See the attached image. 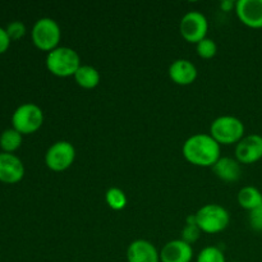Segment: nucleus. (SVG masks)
I'll return each mask as SVG.
<instances>
[{"label": "nucleus", "instance_id": "obj_2", "mask_svg": "<svg viewBox=\"0 0 262 262\" xmlns=\"http://www.w3.org/2000/svg\"><path fill=\"white\" fill-rule=\"evenodd\" d=\"M45 63L51 74L61 78L74 76L82 66L78 53L68 46H59L48 53Z\"/></svg>", "mask_w": 262, "mask_h": 262}, {"label": "nucleus", "instance_id": "obj_21", "mask_svg": "<svg viewBox=\"0 0 262 262\" xmlns=\"http://www.w3.org/2000/svg\"><path fill=\"white\" fill-rule=\"evenodd\" d=\"M196 50H197V54H199L200 58L211 59V58H214L215 55H216L217 46H216V43H215L214 40L206 37V38H204V40L200 41V42L197 43Z\"/></svg>", "mask_w": 262, "mask_h": 262}, {"label": "nucleus", "instance_id": "obj_9", "mask_svg": "<svg viewBox=\"0 0 262 262\" xmlns=\"http://www.w3.org/2000/svg\"><path fill=\"white\" fill-rule=\"evenodd\" d=\"M235 159L241 164H255L262 159V136H245L235 146Z\"/></svg>", "mask_w": 262, "mask_h": 262}, {"label": "nucleus", "instance_id": "obj_8", "mask_svg": "<svg viewBox=\"0 0 262 262\" xmlns=\"http://www.w3.org/2000/svg\"><path fill=\"white\" fill-rule=\"evenodd\" d=\"M76 159V148L68 141H58L48 148L45 164L50 170L64 171L71 168Z\"/></svg>", "mask_w": 262, "mask_h": 262}, {"label": "nucleus", "instance_id": "obj_16", "mask_svg": "<svg viewBox=\"0 0 262 262\" xmlns=\"http://www.w3.org/2000/svg\"><path fill=\"white\" fill-rule=\"evenodd\" d=\"M238 204L242 209L247 210V211H252V210L257 209L262 204V193L258 188L253 186H246L241 188L238 192Z\"/></svg>", "mask_w": 262, "mask_h": 262}, {"label": "nucleus", "instance_id": "obj_23", "mask_svg": "<svg viewBox=\"0 0 262 262\" xmlns=\"http://www.w3.org/2000/svg\"><path fill=\"white\" fill-rule=\"evenodd\" d=\"M201 229L197 224H186V227L182 229V241H184L188 245H192L196 241H199Z\"/></svg>", "mask_w": 262, "mask_h": 262}, {"label": "nucleus", "instance_id": "obj_10", "mask_svg": "<svg viewBox=\"0 0 262 262\" xmlns=\"http://www.w3.org/2000/svg\"><path fill=\"white\" fill-rule=\"evenodd\" d=\"M25 177V165L14 154L0 152V182L15 184Z\"/></svg>", "mask_w": 262, "mask_h": 262}, {"label": "nucleus", "instance_id": "obj_12", "mask_svg": "<svg viewBox=\"0 0 262 262\" xmlns=\"http://www.w3.org/2000/svg\"><path fill=\"white\" fill-rule=\"evenodd\" d=\"M192 258V246L182 239L170 241L160 251L161 262H191Z\"/></svg>", "mask_w": 262, "mask_h": 262}, {"label": "nucleus", "instance_id": "obj_26", "mask_svg": "<svg viewBox=\"0 0 262 262\" xmlns=\"http://www.w3.org/2000/svg\"><path fill=\"white\" fill-rule=\"evenodd\" d=\"M220 8L224 12H230V10H233V8L235 9V3L233 0H224V2L220 3Z\"/></svg>", "mask_w": 262, "mask_h": 262}, {"label": "nucleus", "instance_id": "obj_13", "mask_svg": "<svg viewBox=\"0 0 262 262\" xmlns=\"http://www.w3.org/2000/svg\"><path fill=\"white\" fill-rule=\"evenodd\" d=\"M128 262H160V252L146 239L133 241L127 250Z\"/></svg>", "mask_w": 262, "mask_h": 262}, {"label": "nucleus", "instance_id": "obj_24", "mask_svg": "<svg viewBox=\"0 0 262 262\" xmlns=\"http://www.w3.org/2000/svg\"><path fill=\"white\" fill-rule=\"evenodd\" d=\"M250 225L256 232H262V204L250 212Z\"/></svg>", "mask_w": 262, "mask_h": 262}, {"label": "nucleus", "instance_id": "obj_11", "mask_svg": "<svg viewBox=\"0 0 262 262\" xmlns=\"http://www.w3.org/2000/svg\"><path fill=\"white\" fill-rule=\"evenodd\" d=\"M235 13L243 25L250 28H262V0H238Z\"/></svg>", "mask_w": 262, "mask_h": 262}, {"label": "nucleus", "instance_id": "obj_25", "mask_svg": "<svg viewBox=\"0 0 262 262\" xmlns=\"http://www.w3.org/2000/svg\"><path fill=\"white\" fill-rule=\"evenodd\" d=\"M10 42H12V41H10V38H9V36H8L5 28L0 27V55H2V54H4L5 51L9 49Z\"/></svg>", "mask_w": 262, "mask_h": 262}, {"label": "nucleus", "instance_id": "obj_6", "mask_svg": "<svg viewBox=\"0 0 262 262\" xmlns=\"http://www.w3.org/2000/svg\"><path fill=\"white\" fill-rule=\"evenodd\" d=\"M43 123V113L40 106L32 102L19 105L12 115V125L20 135L37 132Z\"/></svg>", "mask_w": 262, "mask_h": 262}, {"label": "nucleus", "instance_id": "obj_4", "mask_svg": "<svg viewBox=\"0 0 262 262\" xmlns=\"http://www.w3.org/2000/svg\"><path fill=\"white\" fill-rule=\"evenodd\" d=\"M196 216V224L201 229V232L207 234H215L220 233L230 223V215L227 209L217 204L205 205L194 214Z\"/></svg>", "mask_w": 262, "mask_h": 262}, {"label": "nucleus", "instance_id": "obj_15", "mask_svg": "<svg viewBox=\"0 0 262 262\" xmlns=\"http://www.w3.org/2000/svg\"><path fill=\"white\" fill-rule=\"evenodd\" d=\"M212 173L222 181L232 183V182L239 181L242 176V169H241V163L237 159L220 158L212 166Z\"/></svg>", "mask_w": 262, "mask_h": 262}, {"label": "nucleus", "instance_id": "obj_14", "mask_svg": "<svg viewBox=\"0 0 262 262\" xmlns=\"http://www.w3.org/2000/svg\"><path fill=\"white\" fill-rule=\"evenodd\" d=\"M169 77L174 83L179 86L192 84L197 78V68L192 61L187 59H177L169 67Z\"/></svg>", "mask_w": 262, "mask_h": 262}, {"label": "nucleus", "instance_id": "obj_20", "mask_svg": "<svg viewBox=\"0 0 262 262\" xmlns=\"http://www.w3.org/2000/svg\"><path fill=\"white\" fill-rule=\"evenodd\" d=\"M196 262H227L225 256L220 248L209 246L201 250V252L197 256Z\"/></svg>", "mask_w": 262, "mask_h": 262}, {"label": "nucleus", "instance_id": "obj_7", "mask_svg": "<svg viewBox=\"0 0 262 262\" xmlns=\"http://www.w3.org/2000/svg\"><path fill=\"white\" fill-rule=\"evenodd\" d=\"M179 31H181L182 37L187 42L197 45L200 41L206 38L207 31H209V22H207L206 15L197 10L186 13L181 19Z\"/></svg>", "mask_w": 262, "mask_h": 262}, {"label": "nucleus", "instance_id": "obj_19", "mask_svg": "<svg viewBox=\"0 0 262 262\" xmlns=\"http://www.w3.org/2000/svg\"><path fill=\"white\" fill-rule=\"evenodd\" d=\"M105 201L107 206L114 211H120L127 206V196L124 192L118 187H112L105 193Z\"/></svg>", "mask_w": 262, "mask_h": 262}, {"label": "nucleus", "instance_id": "obj_18", "mask_svg": "<svg viewBox=\"0 0 262 262\" xmlns=\"http://www.w3.org/2000/svg\"><path fill=\"white\" fill-rule=\"evenodd\" d=\"M23 141V136L14 128H8L0 135V147L3 152L13 154L20 147Z\"/></svg>", "mask_w": 262, "mask_h": 262}, {"label": "nucleus", "instance_id": "obj_1", "mask_svg": "<svg viewBox=\"0 0 262 262\" xmlns=\"http://www.w3.org/2000/svg\"><path fill=\"white\" fill-rule=\"evenodd\" d=\"M183 156L188 163L196 166H214V164L219 160L220 145L206 133H197L191 136L183 143Z\"/></svg>", "mask_w": 262, "mask_h": 262}, {"label": "nucleus", "instance_id": "obj_5", "mask_svg": "<svg viewBox=\"0 0 262 262\" xmlns=\"http://www.w3.org/2000/svg\"><path fill=\"white\" fill-rule=\"evenodd\" d=\"M33 45L42 51H53L59 48V41L61 38V31L56 20L53 18L43 17L36 20L31 31Z\"/></svg>", "mask_w": 262, "mask_h": 262}, {"label": "nucleus", "instance_id": "obj_17", "mask_svg": "<svg viewBox=\"0 0 262 262\" xmlns=\"http://www.w3.org/2000/svg\"><path fill=\"white\" fill-rule=\"evenodd\" d=\"M73 77L77 84L81 86L82 89L92 90L99 86L100 83L99 71L92 66H81Z\"/></svg>", "mask_w": 262, "mask_h": 262}, {"label": "nucleus", "instance_id": "obj_3", "mask_svg": "<svg viewBox=\"0 0 262 262\" xmlns=\"http://www.w3.org/2000/svg\"><path fill=\"white\" fill-rule=\"evenodd\" d=\"M210 136L219 145H234L245 137V124L239 118L223 115L211 123Z\"/></svg>", "mask_w": 262, "mask_h": 262}, {"label": "nucleus", "instance_id": "obj_22", "mask_svg": "<svg viewBox=\"0 0 262 262\" xmlns=\"http://www.w3.org/2000/svg\"><path fill=\"white\" fill-rule=\"evenodd\" d=\"M5 31H7L10 41H17L20 40V38L26 35L27 28H26L25 23L20 22V20H13V22H10L9 25L7 26Z\"/></svg>", "mask_w": 262, "mask_h": 262}]
</instances>
